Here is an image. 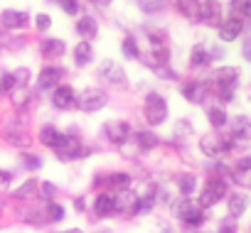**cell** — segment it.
<instances>
[{
	"label": "cell",
	"mask_w": 251,
	"mask_h": 233,
	"mask_svg": "<svg viewBox=\"0 0 251 233\" xmlns=\"http://www.w3.org/2000/svg\"><path fill=\"white\" fill-rule=\"evenodd\" d=\"M37 194H40V179L37 177H27V179H23L20 184L13 187V199H18V201H30Z\"/></svg>",
	"instance_id": "cell-31"
},
{
	"label": "cell",
	"mask_w": 251,
	"mask_h": 233,
	"mask_svg": "<svg viewBox=\"0 0 251 233\" xmlns=\"http://www.w3.org/2000/svg\"><path fill=\"white\" fill-rule=\"evenodd\" d=\"M141 64H143L146 69H151V71L163 69V66H170V64H173V47H170V44H160V47H143Z\"/></svg>",
	"instance_id": "cell-18"
},
{
	"label": "cell",
	"mask_w": 251,
	"mask_h": 233,
	"mask_svg": "<svg viewBox=\"0 0 251 233\" xmlns=\"http://www.w3.org/2000/svg\"><path fill=\"white\" fill-rule=\"evenodd\" d=\"M8 98H10V103H13V108H15V110L27 113V110H30V106L35 103L37 93H35L32 88H15V91H13Z\"/></svg>",
	"instance_id": "cell-33"
},
{
	"label": "cell",
	"mask_w": 251,
	"mask_h": 233,
	"mask_svg": "<svg viewBox=\"0 0 251 233\" xmlns=\"http://www.w3.org/2000/svg\"><path fill=\"white\" fill-rule=\"evenodd\" d=\"M57 8L64 18H72V20H76L81 15V3H76V0H59Z\"/></svg>",
	"instance_id": "cell-47"
},
{
	"label": "cell",
	"mask_w": 251,
	"mask_h": 233,
	"mask_svg": "<svg viewBox=\"0 0 251 233\" xmlns=\"http://www.w3.org/2000/svg\"><path fill=\"white\" fill-rule=\"evenodd\" d=\"M13 179H15V172H13V169L0 167V191H5V189L13 184Z\"/></svg>",
	"instance_id": "cell-49"
},
{
	"label": "cell",
	"mask_w": 251,
	"mask_h": 233,
	"mask_svg": "<svg viewBox=\"0 0 251 233\" xmlns=\"http://www.w3.org/2000/svg\"><path fill=\"white\" fill-rule=\"evenodd\" d=\"M52 152H54V157H57L59 162L72 165V162H81V160H86L89 155H94V148L86 145L81 130H76V128L72 126V128L64 130V140H62V145H59L57 150H52Z\"/></svg>",
	"instance_id": "cell-4"
},
{
	"label": "cell",
	"mask_w": 251,
	"mask_h": 233,
	"mask_svg": "<svg viewBox=\"0 0 251 233\" xmlns=\"http://www.w3.org/2000/svg\"><path fill=\"white\" fill-rule=\"evenodd\" d=\"M25 47H27V35H5V40H3V49L8 54H18Z\"/></svg>",
	"instance_id": "cell-44"
},
{
	"label": "cell",
	"mask_w": 251,
	"mask_h": 233,
	"mask_svg": "<svg viewBox=\"0 0 251 233\" xmlns=\"http://www.w3.org/2000/svg\"><path fill=\"white\" fill-rule=\"evenodd\" d=\"M76 106V88L72 84H59L52 93H50V108L54 113H67V110H74Z\"/></svg>",
	"instance_id": "cell-19"
},
{
	"label": "cell",
	"mask_w": 251,
	"mask_h": 233,
	"mask_svg": "<svg viewBox=\"0 0 251 233\" xmlns=\"http://www.w3.org/2000/svg\"><path fill=\"white\" fill-rule=\"evenodd\" d=\"M45 216H47V223L50 226L62 223L67 218V206L62 201H50V204H45Z\"/></svg>",
	"instance_id": "cell-40"
},
{
	"label": "cell",
	"mask_w": 251,
	"mask_h": 233,
	"mask_svg": "<svg viewBox=\"0 0 251 233\" xmlns=\"http://www.w3.org/2000/svg\"><path fill=\"white\" fill-rule=\"evenodd\" d=\"M18 165H20L23 172H40V169L45 167V160H42V155H37V152L20 150V152H18Z\"/></svg>",
	"instance_id": "cell-34"
},
{
	"label": "cell",
	"mask_w": 251,
	"mask_h": 233,
	"mask_svg": "<svg viewBox=\"0 0 251 233\" xmlns=\"http://www.w3.org/2000/svg\"><path fill=\"white\" fill-rule=\"evenodd\" d=\"M96 233H103V231H96Z\"/></svg>",
	"instance_id": "cell-58"
},
{
	"label": "cell",
	"mask_w": 251,
	"mask_h": 233,
	"mask_svg": "<svg viewBox=\"0 0 251 233\" xmlns=\"http://www.w3.org/2000/svg\"><path fill=\"white\" fill-rule=\"evenodd\" d=\"M214 233H239V221L231 216H222L214 226Z\"/></svg>",
	"instance_id": "cell-48"
},
{
	"label": "cell",
	"mask_w": 251,
	"mask_h": 233,
	"mask_svg": "<svg viewBox=\"0 0 251 233\" xmlns=\"http://www.w3.org/2000/svg\"><path fill=\"white\" fill-rule=\"evenodd\" d=\"M177 93L185 103L204 108L212 98V86H209L207 76H190V79H182L177 84Z\"/></svg>",
	"instance_id": "cell-8"
},
{
	"label": "cell",
	"mask_w": 251,
	"mask_h": 233,
	"mask_svg": "<svg viewBox=\"0 0 251 233\" xmlns=\"http://www.w3.org/2000/svg\"><path fill=\"white\" fill-rule=\"evenodd\" d=\"M108 101H111V96H108V91H106L103 86H99V84H86V86H81V88L76 91V106H74V110L91 115V113L103 110V108L108 106Z\"/></svg>",
	"instance_id": "cell-7"
},
{
	"label": "cell",
	"mask_w": 251,
	"mask_h": 233,
	"mask_svg": "<svg viewBox=\"0 0 251 233\" xmlns=\"http://www.w3.org/2000/svg\"><path fill=\"white\" fill-rule=\"evenodd\" d=\"M118 52L126 62H141L143 57V44H141V37L136 35V30H126L121 42H118Z\"/></svg>",
	"instance_id": "cell-25"
},
{
	"label": "cell",
	"mask_w": 251,
	"mask_h": 233,
	"mask_svg": "<svg viewBox=\"0 0 251 233\" xmlns=\"http://www.w3.org/2000/svg\"><path fill=\"white\" fill-rule=\"evenodd\" d=\"M195 135H197V128H195L192 118H187V115H182V118H177L173 123V140H187Z\"/></svg>",
	"instance_id": "cell-35"
},
{
	"label": "cell",
	"mask_w": 251,
	"mask_h": 233,
	"mask_svg": "<svg viewBox=\"0 0 251 233\" xmlns=\"http://www.w3.org/2000/svg\"><path fill=\"white\" fill-rule=\"evenodd\" d=\"M15 76H13V69H5V71H0V98H5L15 91Z\"/></svg>",
	"instance_id": "cell-46"
},
{
	"label": "cell",
	"mask_w": 251,
	"mask_h": 233,
	"mask_svg": "<svg viewBox=\"0 0 251 233\" xmlns=\"http://www.w3.org/2000/svg\"><path fill=\"white\" fill-rule=\"evenodd\" d=\"M153 76H155V81H163V84H180V81H182L180 71H177L173 64H170V66H163V69H155Z\"/></svg>",
	"instance_id": "cell-45"
},
{
	"label": "cell",
	"mask_w": 251,
	"mask_h": 233,
	"mask_svg": "<svg viewBox=\"0 0 251 233\" xmlns=\"http://www.w3.org/2000/svg\"><path fill=\"white\" fill-rule=\"evenodd\" d=\"M197 148H200V152H202L207 160H224V157L231 155V152H241V150L234 145V140L226 135V130H222V133L209 130V133L200 135Z\"/></svg>",
	"instance_id": "cell-5"
},
{
	"label": "cell",
	"mask_w": 251,
	"mask_h": 233,
	"mask_svg": "<svg viewBox=\"0 0 251 233\" xmlns=\"http://www.w3.org/2000/svg\"><path fill=\"white\" fill-rule=\"evenodd\" d=\"M204 121H207L209 130H214V133H222V130H226V128H229L231 115H229V110H226L224 106H219V103L209 101V103L204 106Z\"/></svg>",
	"instance_id": "cell-24"
},
{
	"label": "cell",
	"mask_w": 251,
	"mask_h": 233,
	"mask_svg": "<svg viewBox=\"0 0 251 233\" xmlns=\"http://www.w3.org/2000/svg\"><path fill=\"white\" fill-rule=\"evenodd\" d=\"M175 189H177V196H187L192 199L197 191H200V179L195 172H180L175 177Z\"/></svg>",
	"instance_id": "cell-30"
},
{
	"label": "cell",
	"mask_w": 251,
	"mask_h": 233,
	"mask_svg": "<svg viewBox=\"0 0 251 233\" xmlns=\"http://www.w3.org/2000/svg\"><path fill=\"white\" fill-rule=\"evenodd\" d=\"M131 135H133V126L126 118H106L101 123V138L113 148H121Z\"/></svg>",
	"instance_id": "cell-13"
},
{
	"label": "cell",
	"mask_w": 251,
	"mask_h": 233,
	"mask_svg": "<svg viewBox=\"0 0 251 233\" xmlns=\"http://www.w3.org/2000/svg\"><path fill=\"white\" fill-rule=\"evenodd\" d=\"M224 18H226V13H224L222 3H217V0H197V15H195L192 25H202V27L217 30Z\"/></svg>",
	"instance_id": "cell-12"
},
{
	"label": "cell",
	"mask_w": 251,
	"mask_h": 233,
	"mask_svg": "<svg viewBox=\"0 0 251 233\" xmlns=\"http://www.w3.org/2000/svg\"><path fill=\"white\" fill-rule=\"evenodd\" d=\"M37 140H40L42 148L57 150L62 145V140H64V130L59 126H54V123H42L40 130H37Z\"/></svg>",
	"instance_id": "cell-27"
},
{
	"label": "cell",
	"mask_w": 251,
	"mask_h": 233,
	"mask_svg": "<svg viewBox=\"0 0 251 233\" xmlns=\"http://www.w3.org/2000/svg\"><path fill=\"white\" fill-rule=\"evenodd\" d=\"M74 35H76V40H81V42H94V40H99V32H101V25H99V18L96 15H91V13H81L76 20H74Z\"/></svg>",
	"instance_id": "cell-22"
},
{
	"label": "cell",
	"mask_w": 251,
	"mask_h": 233,
	"mask_svg": "<svg viewBox=\"0 0 251 233\" xmlns=\"http://www.w3.org/2000/svg\"><path fill=\"white\" fill-rule=\"evenodd\" d=\"M64 74L67 69L62 64H42L40 71L35 74V84H32V91L40 96V93H52L59 84H64Z\"/></svg>",
	"instance_id": "cell-11"
},
{
	"label": "cell",
	"mask_w": 251,
	"mask_h": 233,
	"mask_svg": "<svg viewBox=\"0 0 251 233\" xmlns=\"http://www.w3.org/2000/svg\"><path fill=\"white\" fill-rule=\"evenodd\" d=\"M69 57H72L74 69H86V66H91L94 59H96L94 42H81V40H76V44L69 49Z\"/></svg>",
	"instance_id": "cell-26"
},
{
	"label": "cell",
	"mask_w": 251,
	"mask_h": 233,
	"mask_svg": "<svg viewBox=\"0 0 251 233\" xmlns=\"http://www.w3.org/2000/svg\"><path fill=\"white\" fill-rule=\"evenodd\" d=\"M239 54H241V59H244L246 64H251V35H246V37L241 40V44H239Z\"/></svg>",
	"instance_id": "cell-51"
},
{
	"label": "cell",
	"mask_w": 251,
	"mask_h": 233,
	"mask_svg": "<svg viewBox=\"0 0 251 233\" xmlns=\"http://www.w3.org/2000/svg\"><path fill=\"white\" fill-rule=\"evenodd\" d=\"M141 115L151 130L160 128L168 123L170 118V103L168 98L158 91V88H146L143 91V106H141Z\"/></svg>",
	"instance_id": "cell-3"
},
{
	"label": "cell",
	"mask_w": 251,
	"mask_h": 233,
	"mask_svg": "<svg viewBox=\"0 0 251 233\" xmlns=\"http://www.w3.org/2000/svg\"><path fill=\"white\" fill-rule=\"evenodd\" d=\"M224 201H226V216H231L236 221L241 216H246V211L251 206V196L246 191H229V196Z\"/></svg>",
	"instance_id": "cell-29"
},
{
	"label": "cell",
	"mask_w": 251,
	"mask_h": 233,
	"mask_svg": "<svg viewBox=\"0 0 251 233\" xmlns=\"http://www.w3.org/2000/svg\"><path fill=\"white\" fill-rule=\"evenodd\" d=\"M3 211H5V204H3V201H0V216H3Z\"/></svg>",
	"instance_id": "cell-57"
},
{
	"label": "cell",
	"mask_w": 251,
	"mask_h": 233,
	"mask_svg": "<svg viewBox=\"0 0 251 233\" xmlns=\"http://www.w3.org/2000/svg\"><path fill=\"white\" fill-rule=\"evenodd\" d=\"M204 169H207V177H217V179H226L229 182L231 165H226L224 160H207Z\"/></svg>",
	"instance_id": "cell-39"
},
{
	"label": "cell",
	"mask_w": 251,
	"mask_h": 233,
	"mask_svg": "<svg viewBox=\"0 0 251 233\" xmlns=\"http://www.w3.org/2000/svg\"><path fill=\"white\" fill-rule=\"evenodd\" d=\"M153 233H177V231H175V226H173V223H168V221H158Z\"/></svg>",
	"instance_id": "cell-53"
},
{
	"label": "cell",
	"mask_w": 251,
	"mask_h": 233,
	"mask_svg": "<svg viewBox=\"0 0 251 233\" xmlns=\"http://www.w3.org/2000/svg\"><path fill=\"white\" fill-rule=\"evenodd\" d=\"M136 194H138V213H151L155 206H160V184L158 182H153V179L143 182L136 189Z\"/></svg>",
	"instance_id": "cell-21"
},
{
	"label": "cell",
	"mask_w": 251,
	"mask_h": 233,
	"mask_svg": "<svg viewBox=\"0 0 251 233\" xmlns=\"http://www.w3.org/2000/svg\"><path fill=\"white\" fill-rule=\"evenodd\" d=\"M91 5H94V8H99V10H108V8H111V3H108V0H94Z\"/></svg>",
	"instance_id": "cell-54"
},
{
	"label": "cell",
	"mask_w": 251,
	"mask_h": 233,
	"mask_svg": "<svg viewBox=\"0 0 251 233\" xmlns=\"http://www.w3.org/2000/svg\"><path fill=\"white\" fill-rule=\"evenodd\" d=\"M209 57H212V64H217V62H222V59L226 57V49H224V44H219V42H214V44H209Z\"/></svg>",
	"instance_id": "cell-50"
},
{
	"label": "cell",
	"mask_w": 251,
	"mask_h": 233,
	"mask_svg": "<svg viewBox=\"0 0 251 233\" xmlns=\"http://www.w3.org/2000/svg\"><path fill=\"white\" fill-rule=\"evenodd\" d=\"M226 135L234 140V145H236L239 150L249 148V145H251V115H249V113H236V115H231L229 128H226Z\"/></svg>",
	"instance_id": "cell-17"
},
{
	"label": "cell",
	"mask_w": 251,
	"mask_h": 233,
	"mask_svg": "<svg viewBox=\"0 0 251 233\" xmlns=\"http://www.w3.org/2000/svg\"><path fill=\"white\" fill-rule=\"evenodd\" d=\"M59 191H62L59 184H54L52 179H42V182H40V194H37V196H40L45 204H50V201H59Z\"/></svg>",
	"instance_id": "cell-42"
},
{
	"label": "cell",
	"mask_w": 251,
	"mask_h": 233,
	"mask_svg": "<svg viewBox=\"0 0 251 233\" xmlns=\"http://www.w3.org/2000/svg\"><path fill=\"white\" fill-rule=\"evenodd\" d=\"M91 211L99 221H106V218H113L118 216V204H116V196L111 191H96V196L91 199Z\"/></svg>",
	"instance_id": "cell-23"
},
{
	"label": "cell",
	"mask_w": 251,
	"mask_h": 233,
	"mask_svg": "<svg viewBox=\"0 0 251 233\" xmlns=\"http://www.w3.org/2000/svg\"><path fill=\"white\" fill-rule=\"evenodd\" d=\"M173 8H175V13H177L182 20L195 22V15H197V0H177Z\"/></svg>",
	"instance_id": "cell-43"
},
{
	"label": "cell",
	"mask_w": 251,
	"mask_h": 233,
	"mask_svg": "<svg viewBox=\"0 0 251 233\" xmlns=\"http://www.w3.org/2000/svg\"><path fill=\"white\" fill-rule=\"evenodd\" d=\"M3 140H5L10 148H15L18 152H20V150H30V145H32L35 138H32L30 130H27L25 113L15 110V118L8 123V128H5V133H3Z\"/></svg>",
	"instance_id": "cell-9"
},
{
	"label": "cell",
	"mask_w": 251,
	"mask_h": 233,
	"mask_svg": "<svg viewBox=\"0 0 251 233\" xmlns=\"http://www.w3.org/2000/svg\"><path fill=\"white\" fill-rule=\"evenodd\" d=\"M170 213L180 221V226L185 231H200L209 221V211L202 209L197 204V199H187V196H177L170 204Z\"/></svg>",
	"instance_id": "cell-2"
},
{
	"label": "cell",
	"mask_w": 251,
	"mask_h": 233,
	"mask_svg": "<svg viewBox=\"0 0 251 233\" xmlns=\"http://www.w3.org/2000/svg\"><path fill=\"white\" fill-rule=\"evenodd\" d=\"M249 233H251V228H249Z\"/></svg>",
	"instance_id": "cell-59"
},
{
	"label": "cell",
	"mask_w": 251,
	"mask_h": 233,
	"mask_svg": "<svg viewBox=\"0 0 251 233\" xmlns=\"http://www.w3.org/2000/svg\"><path fill=\"white\" fill-rule=\"evenodd\" d=\"M207 81L212 86V101L226 108L236 101V91L241 86V69L234 64H217L207 74Z\"/></svg>",
	"instance_id": "cell-1"
},
{
	"label": "cell",
	"mask_w": 251,
	"mask_h": 233,
	"mask_svg": "<svg viewBox=\"0 0 251 233\" xmlns=\"http://www.w3.org/2000/svg\"><path fill=\"white\" fill-rule=\"evenodd\" d=\"M54 233H86L84 228H79V226H72V228H64V231H54Z\"/></svg>",
	"instance_id": "cell-55"
},
{
	"label": "cell",
	"mask_w": 251,
	"mask_h": 233,
	"mask_svg": "<svg viewBox=\"0 0 251 233\" xmlns=\"http://www.w3.org/2000/svg\"><path fill=\"white\" fill-rule=\"evenodd\" d=\"M13 76H15V86H18V88H32V84H35V74H32V69L25 66V64L15 66V69H13Z\"/></svg>",
	"instance_id": "cell-41"
},
{
	"label": "cell",
	"mask_w": 251,
	"mask_h": 233,
	"mask_svg": "<svg viewBox=\"0 0 251 233\" xmlns=\"http://www.w3.org/2000/svg\"><path fill=\"white\" fill-rule=\"evenodd\" d=\"M226 196H229V182L226 179H217V177H207L204 184L197 191V204L209 211L217 204H222Z\"/></svg>",
	"instance_id": "cell-10"
},
{
	"label": "cell",
	"mask_w": 251,
	"mask_h": 233,
	"mask_svg": "<svg viewBox=\"0 0 251 233\" xmlns=\"http://www.w3.org/2000/svg\"><path fill=\"white\" fill-rule=\"evenodd\" d=\"M246 30H249V25L244 20H239V18L226 13V18L222 20V25L214 32H217V42L219 44H234V42H241L246 37Z\"/></svg>",
	"instance_id": "cell-16"
},
{
	"label": "cell",
	"mask_w": 251,
	"mask_h": 233,
	"mask_svg": "<svg viewBox=\"0 0 251 233\" xmlns=\"http://www.w3.org/2000/svg\"><path fill=\"white\" fill-rule=\"evenodd\" d=\"M94 76H96V84L99 86H111V88H128V71L126 66L113 59V57H106V59H99L96 69H94Z\"/></svg>",
	"instance_id": "cell-6"
},
{
	"label": "cell",
	"mask_w": 251,
	"mask_h": 233,
	"mask_svg": "<svg viewBox=\"0 0 251 233\" xmlns=\"http://www.w3.org/2000/svg\"><path fill=\"white\" fill-rule=\"evenodd\" d=\"M18 221L27 223V226H50L47 216H45V204L42 206H25L18 211Z\"/></svg>",
	"instance_id": "cell-32"
},
{
	"label": "cell",
	"mask_w": 251,
	"mask_h": 233,
	"mask_svg": "<svg viewBox=\"0 0 251 233\" xmlns=\"http://www.w3.org/2000/svg\"><path fill=\"white\" fill-rule=\"evenodd\" d=\"M131 140L136 143V148L141 150V155H148V152H153L155 148H160V135L155 133V130H151V128H138V130H133V135H131Z\"/></svg>",
	"instance_id": "cell-28"
},
{
	"label": "cell",
	"mask_w": 251,
	"mask_h": 233,
	"mask_svg": "<svg viewBox=\"0 0 251 233\" xmlns=\"http://www.w3.org/2000/svg\"><path fill=\"white\" fill-rule=\"evenodd\" d=\"M72 209H74L76 213H84V211H89V199H86V194H79V196H74V199H72Z\"/></svg>",
	"instance_id": "cell-52"
},
{
	"label": "cell",
	"mask_w": 251,
	"mask_h": 233,
	"mask_svg": "<svg viewBox=\"0 0 251 233\" xmlns=\"http://www.w3.org/2000/svg\"><path fill=\"white\" fill-rule=\"evenodd\" d=\"M5 35H8V32L0 30V57H3V52H5V49H3V40H5Z\"/></svg>",
	"instance_id": "cell-56"
},
{
	"label": "cell",
	"mask_w": 251,
	"mask_h": 233,
	"mask_svg": "<svg viewBox=\"0 0 251 233\" xmlns=\"http://www.w3.org/2000/svg\"><path fill=\"white\" fill-rule=\"evenodd\" d=\"M229 8V15L244 20L246 25H251V0H231L226 5Z\"/></svg>",
	"instance_id": "cell-38"
},
{
	"label": "cell",
	"mask_w": 251,
	"mask_h": 233,
	"mask_svg": "<svg viewBox=\"0 0 251 233\" xmlns=\"http://www.w3.org/2000/svg\"><path fill=\"white\" fill-rule=\"evenodd\" d=\"M187 69L190 71H212V57H209V44L207 42H195L187 49Z\"/></svg>",
	"instance_id": "cell-20"
},
{
	"label": "cell",
	"mask_w": 251,
	"mask_h": 233,
	"mask_svg": "<svg viewBox=\"0 0 251 233\" xmlns=\"http://www.w3.org/2000/svg\"><path fill=\"white\" fill-rule=\"evenodd\" d=\"M67 54H69V44H67V40H62V37H52V35L40 37V42H37V57L45 59L47 64H62V59H64Z\"/></svg>",
	"instance_id": "cell-14"
},
{
	"label": "cell",
	"mask_w": 251,
	"mask_h": 233,
	"mask_svg": "<svg viewBox=\"0 0 251 233\" xmlns=\"http://www.w3.org/2000/svg\"><path fill=\"white\" fill-rule=\"evenodd\" d=\"M32 27H35L37 35H45V37H47V32H52V27H54L52 13H47V10H37V13H32Z\"/></svg>",
	"instance_id": "cell-37"
},
{
	"label": "cell",
	"mask_w": 251,
	"mask_h": 233,
	"mask_svg": "<svg viewBox=\"0 0 251 233\" xmlns=\"http://www.w3.org/2000/svg\"><path fill=\"white\" fill-rule=\"evenodd\" d=\"M30 22H32V13L25 8H3L0 10V30L8 35L27 30Z\"/></svg>",
	"instance_id": "cell-15"
},
{
	"label": "cell",
	"mask_w": 251,
	"mask_h": 233,
	"mask_svg": "<svg viewBox=\"0 0 251 233\" xmlns=\"http://www.w3.org/2000/svg\"><path fill=\"white\" fill-rule=\"evenodd\" d=\"M136 10L143 15V18H158L160 13L168 10V3H163V0H141V3H136Z\"/></svg>",
	"instance_id": "cell-36"
}]
</instances>
